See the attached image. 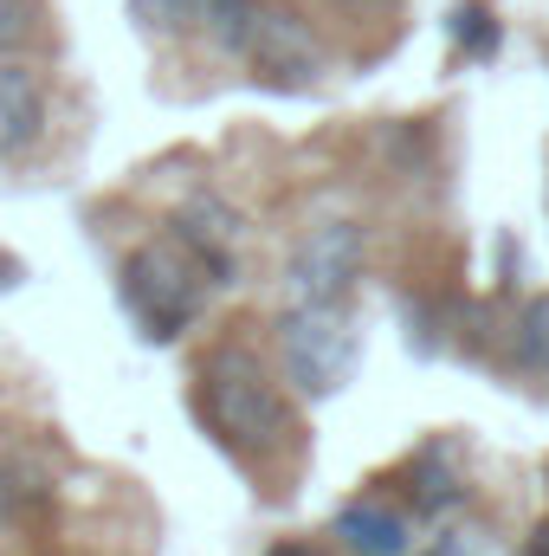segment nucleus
<instances>
[{
    "label": "nucleus",
    "mask_w": 549,
    "mask_h": 556,
    "mask_svg": "<svg viewBox=\"0 0 549 556\" xmlns=\"http://www.w3.org/2000/svg\"><path fill=\"white\" fill-rule=\"evenodd\" d=\"M201 415L227 446H272L284 433V395L253 350H214L201 363Z\"/></svg>",
    "instance_id": "f257e3e1"
},
{
    "label": "nucleus",
    "mask_w": 549,
    "mask_h": 556,
    "mask_svg": "<svg viewBox=\"0 0 549 556\" xmlns=\"http://www.w3.org/2000/svg\"><path fill=\"white\" fill-rule=\"evenodd\" d=\"M278 350H284V369L304 395H330L349 363H356V324H349V304H304L291 298V311L278 317Z\"/></svg>",
    "instance_id": "f03ea898"
},
{
    "label": "nucleus",
    "mask_w": 549,
    "mask_h": 556,
    "mask_svg": "<svg viewBox=\"0 0 549 556\" xmlns=\"http://www.w3.org/2000/svg\"><path fill=\"white\" fill-rule=\"evenodd\" d=\"M130 298L155 337H175L201 304V260H188L181 247H142L130 260Z\"/></svg>",
    "instance_id": "7ed1b4c3"
},
{
    "label": "nucleus",
    "mask_w": 549,
    "mask_h": 556,
    "mask_svg": "<svg viewBox=\"0 0 549 556\" xmlns=\"http://www.w3.org/2000/svg\"><path fill=\"white\" fill-rule=\"evenodd\" d=\"M284 278H291V298H304V304H349V291L362 278V227H349V220L317 227L291 253Z\"/></svg>",
    "instance_id": "20e7f679"
},
{
    "label": "nucleus",
    "mask_w": 549,
    "mask_h": 556,
    "mask_svg": "<svg viewBox=\"0 0 549 556\" xmlns=\"http://www.w3.org/2000/svg\"><path fill=\"white\" fill-rule=\"evenodd\" d=\"M246 52H253V65H259V72L291 78V85L317 78V65H323V52H317L310 26H304V20H291V13H266V7H259V20H253V33H246Z\"/></svg>",
    "instance_id": "39448f33"
},
{
    "label": "nucleus",
    "mask_w": 549,
    "mask_h": 556,
    "mask_svg": "<svg viewBox=\"0 0 549 556\" xmlns=\"http://www.w3.org/2000/svg\"><path fill=\"white\" fill-rule=\"evenodd\" d=\"M39 130H46V85H39V72H26L7 52L0 59V155L33 149Z\"/></svg>",
    "instance_id": "423d86ee"
},
{
    "label": "nucleus",
    "mask_w": 549,
    "mask_h": 556,
    "mask_svg": "<svg viewBox=\"0 0 549 556\" xmlns=\"http://www.w3.org/2000/svg\"><path fill=\"white\" fill-rule=\"evenodd\" d=\"M336 538H343V551H356V556H408V551H413V525L401 518V511L375 505V498H362V505H343V518H336Z\"/></svg>",
    "instance_id": "0eeeda50"
},
{
    "label": "nucleus",
    "mask_w": 549,
    "mask_h": 556,
    "mask_svg": "<svg viewBox=\"0 0 549 556\" xmlns=\"http://www.w3.org/2000/svg\"><path fill=\"white\" fill-rule=\"evenodd\" d=\"M259 20V0H188V33H207L214 46H246Z\"/></svg>",
    "instance_id": "6e6552de"
},
{
    "label": "nucleus",
    "mask_w": 549,
    "mask_h": 556,
    "mask_svg": "<svg viewBox=\"0 0 549 556\" xmlns=\"http://www.w3.org/2000/svg\"><path fill=\"white\" fill-rule=\"evenodd\" d=\"M518 363L549 376V298H531L518 317Z\"/></svg>",
    "instance_id": "1a4fd4ad"
},
{
    "label": "nucleus",
    "mask_w": 549,
    "mask_h": 556,
    "mask_svg": "<svg viewBox=\"0 0 549 556\" xmlns=\"http://www.w3.org/2000/svg\"><path fill=\"white\" fill-rule=\"evenodd\" d=\"M33 39V0H0V59Z\"/></svg>",
    "instance_id": "9d476101"
},
{
    "label": "nucleus",
    "mask_w": 549,
    "mask_h": 556,
    "mask_svg": "<svg viewBox=\"0 0 549 556\" xmlns=\"http://www.w3.org/2000/svg\"><path fill=\"white\" fill-rule=\"evenodd\" d=\"M465 33H472V46H478V52H491V39H498V26H491V13H485V7H465V13H459V39H465Z\"/></svg>",
    "instance_id": "9b49d317"
},
{
    "label": "nucleus",
    "mask_w": 549,
    "mask_h": 556,
    "mask_svg": "<svg viewBox=\"0 0 549 556\" xmlns=\"http://www.w3.org/2000/svg\"><path fill=\"white\" fill-rule=\"evenodd\" d=\"M7 505H13V485H7V466H0V518H7Z\"/></svg>",
    "instance_id": "f8f14e48"
},
{
    "label": "nucleus",
    "mask_w": 549,
    "mask_h": 556,
    "mask_svg": "<svg viewBox=\"0 0 549 556\" xmlns=\"http://www.w3.org/2000/svg\"><path fill=\"white\" fill-rule=\"evenodd\" d=\"M349 7H388V0H349Z\"/></svg>",
    "instance_id": "ddd939ff"
}]
</instances>
